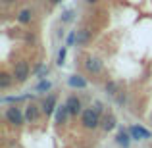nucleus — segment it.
Here are the masks:
<instances>
[{"label":"nucleus","instance_id":"obj_1","mask_svg":"<svg viewBox=\"0 0 152 148\" xmlns=\"http://www.w3.org/2000/svg\"><path fill=\"white\" fill-rule=\"evenodd\" d=\"M83 125L87 129H94L98 125V112L96 110H87L83 112Z\"/></svg>","mask_w":152,"mask_h":148},{"label":"nucleus","instance_id":"obj_6","mask_svg":"<svg viewBox=\"0 0 152 148\" xmlns=\"http://www.w3.org/2000/svg\"><path fill=\"white\" fill-rule=\"evenodd\" d=\"M42 110H45L46 115H50L52 112L56 110V96H54V94H50V96L45 100V106H42Z\"/></svg>","mask_w":152,"mask_h":148},{"label":"nucleus","instance_id":"obj_5","mask_svg":"<svg viewBox=\"0 0 152 148\" xmlns=\"http://www.w3.org/2000/svg\"><path fill=\"white\" fill-rule=\"evenodd\" d=\"M66 106H67V110H69L71 115H77L79 112H81V102H79L77 96H69L67 102H66Z\"/></svg>","mask_w":152,"mask_h":148},{"label":"nucleus","instance_id":"obj_2","mask_svg":"<svg viewBox=\"0 0 152 148\" xmlns=\"http://www.w3.org/2000/svg\"><path fill=\"white\" fill-rule=\"evenodd\" d=\"M14 77L18 79L19 83H23L29 77V66H27L25 62H18L15 63V69H14Z\"/></svg>","mask_w":152,"mask_h":148},{"label":"nucleus","instance_id":"obj_4","mask_svg":"<svg viewBox=\"0 0 152 148\" xmlns=\"http://www.w3.org/2000/svg\"><path fill=\"white\" fill-rule=\"evenodd\" d=\"M129 133H131V137L133 139H137V141H142V139H148L150 137V133L145 129V127H139V125H133L129 129Z\"/></svg>","mask_w":152,"mask_h":148},{"label":"nucleus","instance_id":"obj_13","mask_svg":"<svg viewBox=\"0 0 152 148\" xmlns=\"http://www.w3.org/2000/svg\"><path fill=\"white\" fill-rule=\"evenodd\" d=\"M12 83V77L8 73H0V89H8Z\"/></svg>","mask_w":152,"mask_h":148},{"label":"nucleus","instance_id":"obj_16","mask_svg":"<svg viewBox=\"0 0 152 148\" xmlns=\"http://www.w3.org/2000/svg\"><path fill=\"white\" fill-rule=\"evenodd\" d=\"M50 81H41V83H39V85H37V90H48L50 89Z\"/></svg>","mask_w":152,"mask_h":148},{"label":"nucleus","instance_id":"obj_19","mask_svg":"<svg viewBox=\"0 0 152 148\" xmlns=\"http://www.w3.org/2000/svg\"><path fill=\"white\" fill-rule=\"evenodd\" d=\"M37 73H39V75H46V73H48V69H46V67H39Z\"/></svg>","mask_w":152,"mask_h":148},{"label":"nucleus","instance_id":"obj_18","mask_svg":"<svg viewBox=\"0 0 152 148\" xmlns=\"http://www.w3.org/2000/svg\"><path fill=\"white\" fill-rule=\"evenodd\" d=\"M64 60H66V48H62L58 52V63H60V66L64 63Z\"/></svg>","mask_w":152,"mask_h":148},{"label":"nucleus","instance_id":"obj_8","mask_svg":"<svg viewBox=\"0 0 152 148\" xmlns=\"http://www.w3.org/2000/svg\"><path fill=\"white\" fill-rule=\"evenodd\" d=\"M89 39H91V33H89V29H81V31H77V44H87L89 42Z\"/></svg>","mask_w":152,"mask_h":148},{"label":"nucleus","instance_id":"obj_14","mask_svg":"<svg viewBox=\"0 0 152 148\" xmlns=\"http://www.w3.org/2000/svg\"><path fill=\"white\" fill-rule=\"evenodd\" d=\"M114 127H115V117H114V115H108V117L104 119V129H106V131H112Z\"/></svg>","mask_w":152,"mask_h":148},{"label":"nucleus","instance_id":"obj_10","mask_svg":"<svg viewBox=\"0 0 152 148\" xmlns=\"http://www.w3.org/2000/svg\"><path fill=\"white\" fill-rule=\"evenodd\" d=\"M67 114H69V110H67V106H60L58 112H56V121L58 123H64L67 117Z\"/></svg>","mask_w":152,"mask_h":148},{"label":"nucleus","instance_id":"obj_12","mask_svg":"<svg viewBox=\"0 0 152 148\" xmlns=\"http://www.w3.org/2000/svg\"><path fill=\"white\" fill-rule=\"evenodd\" d=\"M129 135L131 133H127V131H119V133H118V142L123 144V146H127V144H129Z\"/></svg>","mask_w":152,"mask_h":148},{"label":"nucleus","instance_id":"obj_17","mask_svg":"<svg viewBox=\"0 0 152 148\" xmlns=\"http://www.w3.org/2000/svg\"><path fill=\"white\" fill-rule=\"evenodd\" d=\"M106 90H108L110 94H115V90H118V87H115V83H114V81H110V83L106 85Z\"/></svg>","mask_w":152,"mask_h":148},{"label":"nucleus","instance_id":"obj_3","mask_svg":"<svg viewBox=\"0 0 152 148\" xmlns=\"http://www.w3.org/2000/svg\"><path fill=\"white\" fill-rule=\"evenodd\" d=\"M6 117H8V121L14 123V125H21L23 123V115H21V112H19L18 108H8Z\"/></svg>","mask_w":152,"mask_h":148},{"label":"nucleus","instance_id":"obj_20","mask_svg":"<svg viewBox=\"0 0 152 148\" xmlns=\"http://www.w3.org/2000/svg\"><path fill=\"white\" fill-rule=\"evenodd\" d=\"M71 19V12H66V15H64V21H69Z\"/></svg>","mask_w":152,"mask_h":148},{"label":"nucleus","instance_id":"obj_23","mask_svg":"<svg viewBox=\"0 0 152 148\" xmlns=\"http://www.w3.org/2000/svg\"><path fill=\"white\" fill-rule=\"evenodd\" d=\"M52 2H62V0H52Z\"/></svg>","mask_w":152,"mask_h":148},{"label":"nucleus","instance_id":"obj_21","mask_svg":"<svg viewBox=\"0 0 152 148\" xmlns=\"http://www.w3.org/2000/svg\"><path fill=\"white\" fill-rule=\"evenodd\" d=\"M12 2H14V0H4V4H12Z\"/></svg>","mask_w":152,"mask_h":148},{"label":"nucleus","instance_id":"obj_9","mask_svg":"<svg viewBox=\"0 0 152 148\" xmlns=\"http://www.w3.org/2000/svg\"><path fill=\"white\" fill-rule=\"evenodd\" d=\"M69 85L75 87V89H85V87H87V81L83 77H79V75H73V77H69Z\"/></svg>","mask_w":152,"mask_h":148},{"label":"nucleus","instance_id":"obj_11","mask_svg":"<svg viewBox=\"0 0 152 148\" xmlns=\"http://www.w3.org/2000/svg\"><path fill=\"white\" fill-rule=\"evenodd\" d=\"M25 117L29 119V121H37V119H39V110H37V106H33V104H31V106L27 108Z\"/></svg>","mask_w":152,"mask_h":148},{"label":"nucleus","instance_id":"obj_22","mask_svg":"<svg viewBox=\"0 0 152 148\" xmlns=\"http://www.w3.org/2000/svg\"><path fill=\"white\" fill-rule=\"evenodd\" d=\"M87 2H91V4H93V2H96V0H87Z\"/></svg>","mask_w":152,"mask_h":148},{"label":"nucleus","instance_id":"obj_15","mask_svg":"<svg viewBox=\"0 0 152 148\" xmlns=\"http://www.w3.org/2000/svg\"><path fill=\"white\" fill-rule=\"evenodd\" d=\"M29 19H31V12L29 10H23L21 14H19V21H21V23H27Z\"/></svg>","mask_w":152,"mask_h":148},{"label":"nucleus","instance_id":"obj_7","mask_svg":"<svg viewBox=\"0 0 152 148\" xmlns=\"http://www.w3.org/2000/svg\"><path fill=\"white\" fill-rule=\"evenodd\" d=\"M85 66H87V69H89V71H93V73H100V69H102L100 62H98L96 58H89Z\"/></svg>","mask_w":152,"mask_h":148}]
</instances>
